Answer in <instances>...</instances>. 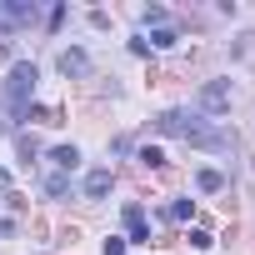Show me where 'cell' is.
Wrapping results in <instances>:
<instances>
[{"mask_svg": "<svg viewBox=\"0 0 255 255\" xmlns=\"http://www.w3.org/2000/svg\"><path fill=\"white\" fill-rule=\"evenodd\" d=\"M140 20H145V25H155V30H160V25H165V20H170V10H165V5H145V10H140Z\"/></svg>", "mask_w": 255, "mask_h": 255, "instance_id": "8", "label": "cell"}, {"mask_svg": "<svg viewBox=\"0 0 255 255\" xmlns=\"http://www.w3.org/2000/svg\"><path fill=\"white\" fill-rule=\"evenodd\" d=\"M140 165H165V155H160L155 145H145V150H140Z\"/></svg>", "mask_w": 255, "mask_h": 255, "instance_id": "13", "label": "cell"}, {"mask_svg": "<svg viewBox=\"0 0 255 255\" xmlns=\"http://www.w3.org/2000/svg\"><path fill=\"white\" fill-rule=\"evenodd\" d=\"M155 130H160V135H175V140H190V145H205V150H225V135L210 130L205 120L185 115V110H165V115L155 120Z\"/></svg>", "mask_w": 255, "mask_h": 255, "instance_id": "1", "label": "cell"}, {"mask_svg": "<svg viewBox=\"0 0 255 255\" xmlns=\"http://www.w3.org/2000/svg\"><path fill=\"white\" fill-rule=\"evenodd\" d=\"M50 165H60V170L70 175V170L80 165V150H75V145H55V150H50Z\"/></svg>", "mask_w": 255, "mask_h": 255, "instance_id": "7", "label": "cell"}, {"mask_svg": "<svg viewBox=\"0 0 255 255\" xmlns=\"http://www.w3.org/2000/svg\"><path fill=\"white\" fill-rule=\"evenodd\" d=\"M5 185H10V175H5V170H0V190H5Z\"/></svg>", "mask_w": 255, "mask_h": 255, "instance_id": "17", "label": "cell"}, {"mask_svg": "<svg viewBox=\"0 0 255 255\" xmlns=\"http://www.w3.org/2000/svg\"><path fill=\"white\" fill-rule=\"evenodd\" d=\"M165 215H170V220H190V200H175Z\"/></svg>", "mask_w": 255, "mask_h": 255, "instance_id": "14", "label": "cell"}, {"mask_svg": "<svg viewBox=\"0 0 255 255\" xmlns=\"http://www.w3.org/2000/svg\"><path fill=\"white\" fill-rule=\"evenodd\" d=\"M0 15H10L15 25H25V20H35V5H5V10H0Z\"/></svg>", "mask_w": 255, "mask_h": 255, "instance_id": "9", "label": "cell"}, {"mask_svg": "<svg viewBox=\"0 0 255 255\" xmlns=\"http://www.w3.org/2000/svg\"><path fill=\"white\" fill-rule=\"evenodd\" d=\"M110 185H115V180H110V170H90V175H85V200L110 195Z\"/></svg>", "mask_w": 255, "mask_h": 255, "instance_id": "6", "label": "cell"}, {"mask_svg": "<svg viewBox=\"0 0 255 255\" xmlns=\"http://www.w3.org/2000/svg\"><path fill=\"white\" fill-rule=\"evenodd\" d=\"M105 255H125V240H120V235H110V240H105Z\"/></svg>", "mask_w": 255, "mask_h": 255, "instance_id": "16", "label": "cell"}, {"mask_svg": "<svg viewBox=\"0 0 255 255\" xmlns=\"http://www.w3.org/2000/svg\"><path fill=\"white\" fill-rule=\"evenodd\" d=\"M65 190H70V175H50V180H45V195H55V200H60Z\"/></svg>", "mask_w": 255, "mask_h": 255, "instance_id": "12", "label": "cell"}, {"mask_svg": "<svg viewBox=\"0 0 255 255\" xmlns=\"http://www.w3.org/2000/svg\"><path fill=\"white\" fill-rule=\"evenodd\" d=\"M195 105H200L205 115H225V110H230V80H205L200 95H195Z\"/></svg>", "mask_w": 255, "mask_h": 255, "instance_id": "3", "label": "cell"}, {"mask_svg": "<svg viewBox=\"0 0 255 255\" xmlns=\"http://www.w3.org/2000/svg\"><path fill=\"white\" fill-rule=\"evenodd\" d=\"M0 135H5V120H0Z\"/></svg>", "mask_w": 255, "mask_h": 255, "instance_id": "18", "label": "cell"}, {"mask_svg": "<svg viewBox=\"0 0 255 255\" xmlns=\"http://www.w3.org/2000/svg\"><path fill=\"white\" fill-rule=\"evenodd\" d=\"M125 230H130V240H150V225H145L140 205H125Z\"/></svg>", "mask_w": 255, "mask_h": 255, "instance_id": "5", "label": "cell"}, {"mask_svg": "<svg viewBox=\"0 0 255 255\" xmlns=\"http://www.w3.org/2000/svg\"><path fill=\"white\" fill-rule=\"evenodd\" d=\"M190 245H195V250H210L215 240H210V230H190Z\"/></svg>", "mask_w": 255, "mask_h": 255, "instance_id": "15", "label": "cell"}, {"mask_svg": "<svg viewBox=\"0 0 255 255\" xmlns=\"http://www.w3.org/2000/svg\"><path fill=\"white\" fill-rule=\"evenodd\" d=\"M35 80H40V70H35L30 60H15V65H10V80H5V105H10V115H30Z\"/></svg>", "mask_w": 255, "mask_h": 255, "instance_id": "2", "label": "cell"}, {"mask_svg": "<svg viewBox=\"0 0 255 255\" xmlns=\"http://www.w3.org/2000/svg\"><path fill=\"white\" fill-rule=\"evenodd\" d=\"M150 45H160V50H170V45H180V35H175L170 25H160V30L150 35Z\"/></svg>", "mask_w": 255, "mask_h": 255, "instance_id": "10", "label": "cell"}, {"mask_svg": "<svg viewBox=\"0 0 255 255\" xmlns=\"http://www.w3.org/2000/svg\"><path fill=\"white\" fill-rule=\"evenodd\" d=\"M195 185H200V190H220V185H225V175H220V170H200V175H195Z\"/></svg>", "mask_w": 255, "mask_h": 255, "instance_id": "11", "label": "cell"}, {"mask_svg": "<svg viewBox=\"0 0 255 255\" xmlns=\"http://www.w3.org/2000/svg\"><path fill=\"white\" fill-rule=\"evenodd\" d=\"M60 75H70V80H80V75H90V55H85L80 45H70V50H60Z\"/></svg>", "mask_w": 255, "mask_h": 255, "instance_id": "4", "label": "cell"}]
</instances>
